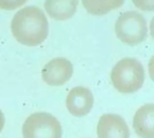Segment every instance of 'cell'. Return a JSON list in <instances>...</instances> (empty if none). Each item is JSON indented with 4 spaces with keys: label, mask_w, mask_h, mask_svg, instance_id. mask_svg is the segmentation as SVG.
Wrapping results in <instances>:
<instances>
[{
    "label": "cell",
    "mask_w": 154,
    "mask_h": 138,
    "mask_svg": "<svg viewBox=\"0 0 154 138\" xmlns=\"http://www.w3.org/2000/svg\"><path fill=\"white\" fill-rule=\"evenodd\" d=\"M11 31L19 43L35 47L47 39L49 23L42 9L37 6H26L14 15Z\"/></svg>",
    "instance_id": "6da1fadb"
},
{
    "label": "cell",
    "mask_w": 154,
    "mask_h": 138,
    "mask_svg": "<svg viewBox=\"0 0 154 138\" xmlns=\"http://www.w3.org/2000/svg\"><path fill=\"white\" fill-rule=\"evenodd\" d=\"M144 78L143 66L133 57L121 59L111 72L112 84L121 93L136 92L143 87Z\"/></svg>",
    "instance_id": "7a4b0ae2"
},
{
    "label": "cell",
    "mask_w": 154,
    "mask_h": 138,
    "mask_svg": "<svg viewBox=\"0 0 154 138\" xmlns=\"http://www.w3.org/2000/svg\"><path fill=\"white\" fill-rule=\"evenodd\" d=\"M117 38L124 43L135 46L148 37V26L145 18L135 11H127L122 13L115 25Z\"/></svg>",
    "instance_id": "3957f363"
},
{
    "label": "cell",
    "mask_w": 154,
    "mask_h": 138,
    "mask_svg": "<svg viewBox=\"0 0 154 138\" xmlns=\"http://www.w3.org/2000/svg\"><path fill=\"white\" fill-rule=\"evenodd\" d=\"M22 134L23 138H61L62 128L60 121L47 112H36L25 120Z\"/></svg>",
    "instance_id": "277c9868"
},
{
    "label": "cell",
    "mask_w": 154,
    "mask_h": 138,
    "mask_svg": "<svg viewBox=\"0 0 154 138\" xmlns=\"http://www.w3.org/2000/svg\"><path fill=\"white\" fill-rule=\"evenodd\" d=\"M73 75L71 62L64 57H57L48 62L42 70L44 83L51 86H61L66 84Z\"/></svg>",
    "instance_id": "5b68a950"
},
{
    "label": "cell",
    "mask_w": 154,
    "mask_h": 138,
    "mask_svg": "<svg viewBox=\"0 0 154 138\" xmlns=\"http://www.w3.org/2000/svg\"><path fill=\"white\" fill-rule=\"evenodd\" d=\"M94 106V96L88 88L78 86L70 90L66 99V107L74 117L88 115Z\"/></svg>",
    "instance_id": "8992f818"
},
{
    "label": "cell",
    "mask_w": 154,
    "mask_h": 138,
    "mask_svg": "<svg viewBox=\"0 0 154 138\" xmlns=\"http://www.w3.org/2000/svg\"><path fill=\"white\" fill-rule=\"evenodd\" d=\"M97 131L98 138H130L127 123L120 115L114 113L101 116Z\"/></svg>",
    "instance_id": "52a82bcc"
},
{
    "label": "cell",
    "mask_w": 154,
    "mask_h": 138,
    "mask_svg": "<svg viewBox=\"0 0 154 138\" xmlns=\"http://www.w3.org/2000/svg\"><path fill=\"white\" fill-rule=\"evenodd\" d=\"M134 129L141 138H154V105L145 104L141 107L134 118Z\"/></svg>",
    "instance_id": "ba28073f"
},
{
    "label": "cell",
    "mask_w": 154,
    "mask_h": 138,
    "mask_svg": "<svg viewBox=\"0 0 154 138\" xmlns=\"http://www.w3.org/2000/svg\"><path fill=\"white\" fill-rule=\"evenodd\" d=\"M78 4L79 0H46L44 8L54 20L65 21L75 14Z\"/></svg>",
    "instance_id": "9c48e42d"
},
{
    "label": "cell",
    "mask_w": 154,
    "mask_h": 138,
    "mask_svg": "<svg viewBox=\"0 0 154 138\" xmlns=\"http://www.w3.org/2000/svg\"><path fill=\"white\" fill-rule=\"evenodd\" d=\"M125 0H82L86 10L93 15H103L123 5Z\"/></svg>",
    "instance_id": "30bf717a"
},
{
    "label": "cell",
    "mask_w": 154,
    "mask_h": 138,
    "mask_svg": "<svg viewBox=\"0 0 154 138\" xmlns=\"http://www.w3.org/2000/svg\"><path fill=\"white\" fill-rule=\"evenodd\" d=\"M28 0H0V8L4 10H14L21 7Z\"/></svg>",
    "instance_id": "8fae6325"
},
{
    "label": "cell",
    "mask_w": 154,
    "mask_h": 138,
    "mask_svg": "<svg viewBox=\"0 0 154 138\" xmlns=\"http://www.w3.org/2000/svg\"><path fill=\"white\" fill-rule=\"evenodd\" d=\"M134 5L143 11H153L154 0H132Z\"/></svg>",
    "instance_id": "7c38bea8"
},
{
    "label": "cell",
    "mask_w": 154,
    "mask_h": 138,
    "mask_svg": "<svg viewBox=\"0 0 154 138\" xmlns=\"http://www.w3.org/2000/svg\"><path fill=\"white\" fill-rule=\"evenodd\" d=\"M5 115L4 113L2 112V110H0V133L2 132L4 127H5Z\"/></svg>",
    "instance_id": "4fadbf2b"
}]
</instances>
